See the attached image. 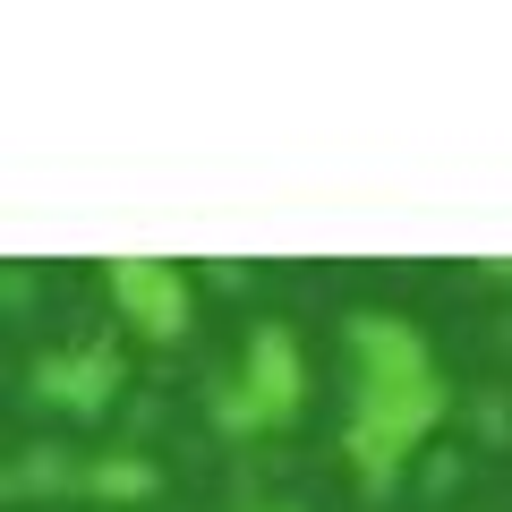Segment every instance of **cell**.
Masks as SVG:
<instances>
[{
    "instance_id": "cell-6",
    "label": "cell",
    "mask_w": 512,
    "mask_h": 512,
    "mask_svg": "<svg viewBox=\"0 0 512 512\" xmlns=\"http://www.w3.org/2000/svg\"><path fill=\"white\" fill-rule=\"evenodd\" d=\"M154 487V461L146 453H94L86 461V495H103V504H128V495Z\"/></svg>"
},
{
    "instance_id": "cell-3",
    "label": "cell",
    "mask_w": 512,
    "mask_h": 512,
    "mask_svg": "<svg viewBox=\"0 0 512 512\" xmlns=\"http://www.w3.org/2000/svg\"><path fill=\"white\" fill-rule=\"evenodd\" d=\"M111 299L146 342H180L188 333V274L171 256H111Z\"/></svg>"
},
{
    "instance_id": "cell-1",
    "label": "cell",
    "mask_w": 512,
    "mask_h": 512,
    "mask_svg": "<svg viewBox=\"0 0 512 512\" xmlns=\"http://www.w3.org/2000/svg\"><path fill=\"white\" fill-rule=\"evenodd\" d=\"M350 350H359V393H350V461H359L367 487L402 470V453L444 419V376L427 367V342L384 308H359L350 316Z\"/></svg>"
},
{
    "instance_id": "cell-5",
    "label": "cell",
    "mask_w": 512,
    "mask_h": 512,
    "mask_svg": "<svg viewBox=\"0 0 512 512\" xmlns=\"http://www.w3.org/2000/svg\"><path fill=\"white\" fill-rule=\"evenodd\" d=\"M43 487H86V461L52 453V444H26V453L9 461V495H43Z\"/></svg>"
},
{
    "instance_id": "cell-2",
    "label": "cell",
    "mask_w": 512,
    "mask_h": 512,
    "mask_svg": "<svg viewBox=\"0 0 512 512\" xmlns=\"http://www.w3.org/2000/svg\"><path fill=\"white\" fill-rule=\"evenodd\" d=\"M308 402V359H299L291 325H248L239 367L214 384V419L222 427H282Z\"/></svg>"
},
{
    "instance_id": "cell-4",
    "label": "cell",
    "mask_w": 512,
    "mask_h": 512,
    "mask_svg": "<svg viewBox=\"0 0 512 512\" xmlns=\"http://www.w3.org/2000/svg\"><path fill=\"white\" fill-rule=\"evenodd\" d=\"M111 384H120V350L111 342H77V350H52V359L35 367V393L52 410H103Z\"/></svg>"
},
{
    "instance_id": "cell-7",
    "label": "cell",
    "mask_w": 512,
    "mask_h": 512,
    "mask_svg": "<svg viewBox=\"0 0 512 512\" xmlns=\"http://www.w3.org/2000/svg\"><path fill=\"white\" fill-rule=\"evenodd\" d=\"M265 512H299V504H265Z\"/></svg>"
}]
</instances>
